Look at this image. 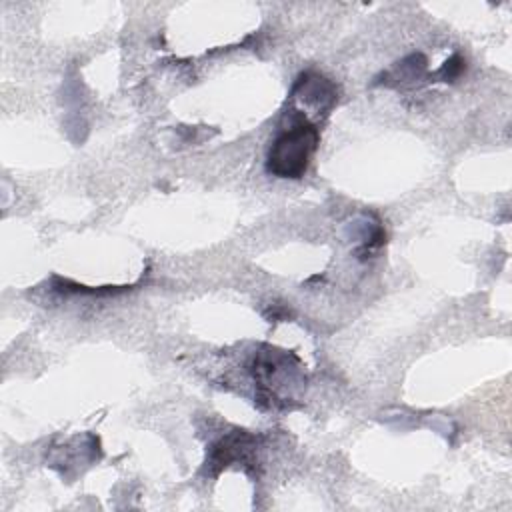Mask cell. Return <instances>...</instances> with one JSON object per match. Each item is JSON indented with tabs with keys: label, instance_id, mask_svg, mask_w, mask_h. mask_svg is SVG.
I'll use <instances>...</instances> for the list:
<instances>
[{
	"label": "cell",
	"instance_id": "6da1fadb",
	"mask_svg": "<svg viewBox=\"0 0 512 512\" xmlns=\"http://www.w3.org/2000/svg\"><path fill=\"white\" fill-rule=\"evenodd\" d=\"M288 126H284L272 140L266 156V170L278 178H300L308 170L312 154L318 148L320 132L304 112H286Z\"/></svg>",
	"mask_w": 512,
	"mask_h": 512
},
{
	"label": "cell",
	"instance_id": "7a4b0ae2",
	"mask_svg": "<svg viewBox=\"0 0 512 512\" xmlns=\"http://www.w3.org/2000/svg\"><path fill=\"white\" fill-rule=\"evenodd\" d=\"M256 448H258V436L248 434L244 430H234L214 444L208 466L222 470L234 462H240L248 468H254Z\"/></svg>",
	"mask_w": 512,
	"mask_h": 512
}]
</instances>
